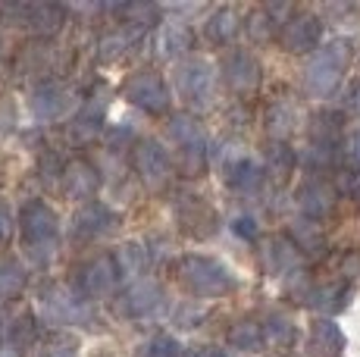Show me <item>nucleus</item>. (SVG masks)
I'll list each match as a JSON object with an SVG mask.
<instances>
[{"label":"nucleus","mask_w":360,"mask_h":357,"mask_svg":"<svg viewBox=\"0 0 360 357\" xmlns=\"http://www.w3.org/2000/svg\"><path fill=\"white\" fill-rule=\"evenodd\" d=\"M176 283L195 298H226L235 292V276L219 260L204 257V254H185L172 266Z\"/></svg>","instance_id":"f257e3e1"},{"label":"nucleus","mask_w":360,"mask_h":357,"mask_svg":"<svg viewBox=\"0 0 360 357\" xmlns=\"http://www.w3.org/2000/svg\"><path fill=\"white\" fill-rule=\"evenodd\" d=\"M19 235H22L25 251L34 260H47L57 251V242H60L57 214L44 201H25V207L19 210Z\"/></svg>","instance_id":"f03ea898"},{"label":"nucleus","mask_w":360,"mask_h":357,"mask_svg":"<svg viewBox=\"0 0 360 357\" xmlns=\"http://www.w3.org/2000/svg\"><path fill=\"white\" fill-rule=\"evenodd\" d=\"M169 144L176 148V167L185 178H200L207 169V141L195 116L179 113L169 119Z\"/></svg>","instance_id":"7ed1b4c3"},{"label":"nucleus","mask_w":360,"mask_h":357,"mask_svg":"<svg viewBox=\"0 0 360 357\" xmlns=\"http://www.w3.org/2000/svg\"><path fill=\"white\" fill-rule=\"evenodd\" d=\"M351 63V41L338 38V41H329L326 47L316 51V57L310 60L307 66V88L316 94V98H326L338 88L345 70Z\"/></svg>","instance_id":"20e7f679"},{"label":"nucleus","mask_w":360,"mask_h":357,"mask_svg":"<svg viewBox=\"0 0 360 357\" xmlns=\"http://www.w3.org/2000/svg\"><path fill=\"white\" fill-rule=\"evenodd\" d=\"M41 307H44L47 320L57 326H79V323L91 320V307L82 294H75L69 285H47L41 292Z\"/></svg>","instance_id":"39448f33"},{"label":"nucleus","mask_w":360,"mask_h":357,"mask_svg":"<svg viewBox=\"0 0 360 357\" xmlns=\"http://www.w3.org/2000/svg\"><path fill=\"white\" fill-rule=\"evenodd\" d=\"M122 98L129 104L148 110V113H166L169 110V88H166L163 75H157L154 70L131 72L122 85Z\"/></svg>","instance_id":"423d86ee"},{"label":"nucleus","mask_w":360,"mask_h":357,"mask_svg":"<svg viewBox=\"0 0 360 357\" xmlns=\"http://www.w3.org/2000/svg\"><path fill=\"white\" fill-rule=\"evenodd\" d=\"M131 167H135V173L144 185L160 188L166 178H169L172 160L154 138H141V141H135V148H131Z\"/></svg>","instance_id":"0eeeda50"},{"label":"nucleus","mask_w":360,"mask_h":357,"mask_svg":"<svg viewBox=\"0 0 360 357\" xmlns=\"http://www.w3.org/2000/svg\"><path fill=\"white\" fill-rule=\"evenodd\" d=\"M323 38V22L314 16V13H292V16L282 22L279 32V44L285 47L288 53H307L320 44Z\"/></svg>","instance_id":"6e6552de"},{"label":"nucleus","mask_w":360,"mask_h":357,"mask_svg":"<svg viewBox=\"0 0 360 357\" xmlns=\"http://www.w3.org/2000/svg\"><path fill=\"white\" fill-rule=\"evenodd\" d=\"M120 279L122 276H120V266H116L113 254H98V257H91L88 264H82L79 273H75V285H79L88 298L107 294Z\"/></svg>","instance_id":"1a4fd4ad"},{"label":"nucleus","mask_w":360,"mask_h":357,"mask_svg":"<svg viewBox=\"0 0 360 357\" xmlns=\"http://www.w3.org/2000/svg\"><path fill=\"white\" fill-rule=\"evenodd\" d=\"M176 88L191 107H204L213 94V70L204 60H188L176 70Z\"/></svg>","instance_id":"9d476101"},{"label":"nucleus","mask_w":360,"mask_h":357,"mask_svg":"<svg viewBox=\"0 0 360 357\" xmlns=\"http://www.w3.org/2000/svg\"><path fill=\"white\" fill-rule=\"evenodd\" d=\"M297 285L292 288V294L297 298V304L307 307H320V311H342L348 301V288L342 283H314L304 273H297Z\"/></svg>","instance_id":"9b49d317"},{"label":"nucleus","mask_w":360,"mask_h":357,"mask_svg":"<svg viewBox=\"0 0 360 357\" xmlns=\"http://www.w3.org/2000/svg\"><path fill=\"white\" fill-rule=\"evenodd\" d=\"M176 216H179V226L195 238H207V235H213V229H217V214H213V207L204 201V197L182 195L176 204Z\"/></svg>","instance_id":"f8f14e48"},{"label":"nucleus","mask_w":360,"mask_h":357,"mask_svg":"<svg viewBox=\"0 0 360 357\" xmlns=\"http://www.w3.org/2000/svg\"><path fill=\"white\" fill-rule=\"evenodd\" d=\"M223 79H226V85H229L232 91H238V94L254 91V88L260 85V63H257V57H254V53H248V51L226 53Z\"/></svg>","instance_id":"ddd939ff"},{"label":"nucleus","mask_w":360,"mask_h":357,"mask_svg":"<svg viewBox=\"0 0 360 357\" xmlns=\"http://www.w3.org/2000/svg\"><path fill=\"white\" fill-rule=\"evenodd\" d=\"M338 135H342V113H332V110H320V113L310 119V144H314V157L320 163H329L332 154L338 148Z\"/></svg>","instance_id":"4468645a"},{"label":"nucleus","mask_w":360,"mask_h":357,"mask_svg":"<svg viewBox=\"0 0 360 357\" xmlns=\"http://www.w3.org/2000/svg\"><path fill=\"white\" fill-rule=\"evenodd\" d=\"M160 301H163V294H160V288H157L154 283H135V285H129L120 298H116V313L131 317V320L150 317V313L160 307Z\"/></svg>","instance_id":"2eb2a0df"},{"label":"nucleus","mask_w":360,"mask_h":357,"mask_svg":"<svg viewBox=\"0 0 360 357\" xmlns=\"http://www.w3.org/2000/svg\"><path fill=\"white\" fill-rule=\"evenodd\" d=\"M223 178L235 191H257L263 185V169L257 167V160L238 150V154L223 157Z\"/></svg>","instance_id":"dca6fc26"},{"label":"nucleus","mask_w":360,"mask_h":357,"mask_svg":"<svg viewBox=\"0 0 360 357\" xmlns=\"http://www.w3.org/2000/svg\"><path fill=\"white\" fill-rule=\"evenodd\" d=\"M297 204L310 219H323L335 210V191L326 178H307L297 188Z\"/></svg>","instance_id":"f3484780"},{"label":"nucleus","mask_w":360,"mask_h":357,"mask_svg":"<svg viewBox=\"0 0 360 357\" xmlns=\"http://www.w3.org/2000/svg\"><path fill=\"white\" fill-rule=\"evenodd\" d=\"M113 226H116V216L107 204L88 201L72 219V235L75 238H101L103 232H110Z\"/></svg>","instance_id":"a211bd4d"},{"label":"nucleus","mask_w":360,"mask_h":357,"mask_svg":"<svg viewBox=\"0 0 360 357\" xmlns=\"http://www.w3.org/2000/svg\"><path fill=\"white\" fill-rule=\"evenodd\" d=\"M63 182H66L69 197H79V201L88 204L94 197V191H98V169H94L88 160L75 157V160H69V167L63 169Z\"/></svg>","instance_id":"6ab92c4d"},{"label":"nucleus","mask_w":360,"mask_h":357,"mask_svg":"<svg viewBox=\"0 0 360 357\" xmlns=\"http://www.w3.org/2000/svg\"><path fill=\"white\" fill-rule=\"evenodd\" d=\"M66 107H69V94H66L63 85H57V82L41 85L32 98V110L38 119H60V116L66 113Z\"/></svg>","instance_id":"aec40b11"},{"label":"nucleus","mask_w":360,"mask_h":357,"mask_svg":"<svg viewBox=\"0 0 360 357\" xmlns=\"http://www.w3.org/2000/svg\"><path fill=\"white\" fill-rule=\"evenodd\" d=\"M307 348L314 354H320V357H332V354H338L345 348V335L332 320H316L314 326H310Z\"/></svg>","instance_id":"412c9836"},{"label":"nucleus","mask_w":360,"mask_h":357,"mask_svg":"<svg viewBox=\"0 0 360 357\" xmlns=\"http://www.w3.org/2000/svg\"><path fill=\"white\" fill-rule=\"evenodd\" d=\"M238 32H241V16L232 6H219V10L207 19V38H210L213 44H232V41L238 38Z\"/></svg>","instance_id":"4be33fe9"},{"label":"nucleus","mask_w":360,"mask_h":357,"mask_svg":"<svg viewBox=\"0 0 360 357\" xmlns=\"http://www.w3.org/2000/svg\"><path fill=\"white\" fill-rule=\"evenodd\" d=\"M229 345L238 351H260V348H266V329L260 320H238L229 329Z\"/></svg>","instance_id":"5701e85b"},{"label":"nucleus","mask_w":360,"mask_h":357,"mask_svg":"<svg viewBox=\"0 0 360 357\" xmlns=\"http://www.w3.org/2000/svg\"><path fill=\"white\" fill-rule=\"evenodd\" d=\"M19 13L25 16V25L32 32H57L63 25V10L51 4H29V6H19Z\"/></svg>","instance_id":"b1692460"},{"label":"nucleus","mask_w":360,"mask_h":357,"mask_svg":"<svg viewBox=\"0 0 360 357\" xmlns=\"http://www.w3.org/2000/svg\"><path fill=\"white\" fill-rule=\"evenodd\" d=\"M295 173V150L285 141H269L266 144V176L276 182H285Z\"/></svg>","instance_id":"393cba45"},{"label":"nucleus","mask_w":360,"mask_h":357,"mask_svg":"<svg viewBox=\"0 0 360 357\" xmlns=\"http://www.w3.org/2000/svg\"><path fill=\"white\" fill-rule=\"evenodd\" d=\"M138 38H141V25H135V22H126V25H120V29H113L107 38L101 41V53H103V60L122 57V53H126Z\"/></svg>","instance_id":"a878e982"},{"label":"nucleus","mask_w":360,"mask_h":357,"mask_svg":"<svg viewBox=\"0 0 360 357\" xmlns=\"http://www.w3.org/2000/svg\"><path fill=\"white\" fill-rule=\"evenodd\" d=\"M113 257H116V266H120L122 279H135L148 270V251H144L138 242H126Z\"/></svg>","instance_id":"bb28decb"},{"label":"nucleus","mask_w":360,"mask_h":357,"mask_svg":"<svg viewBox=\"0 0 360 357\" xmlns=\"http://www.w3.org/2000/svg\"><path fill=\"white\" fill-rule=\"evenodd\" d=\"M263 257H266V270L269 273H282L297 260V248H295V242H288V238H269L266 254H263Z\"/></svg>","instance_id":"cd10ccee"},{"label":"nucleus","mask_w":360,"mask_h":357,"mask_svg":"<svg viewBox=\"0 0 360 357\" xmlns=\"http://www.w3.org/2000/svg\"><path fill=\"white\" fill-rule=\"evenodd\" d=\"M157 47H160L163 57H176V53L188 51L191 47V32L179 22H169L160 29V38H157Z\"/></svg>","instance_id":"c85d7f7f"},{"label":"nucleus","mask_w":360,"mask_h":357,"mask_svg":"<svg viewBox=\"0 0 360 357\" xmlns=\"http://www.w3.org/2000/svg\"><path fill=\"white\" fill-rule=\"evenodd\" d=\"M25 288V273L16 260H4L0 257V298L13 301L19 292Z\"/></svg>","instance_id":"c756f323"},{"label":"nucleus","mask_w":360,"mask_h":357,"mask_svg":"<svg viewBox=\"0 0 360 357\" xmlns=\"http://www.w3.org/2000/svg\"><path fill=\"white\" fill-rule=\"evenodd\" d=\"M263 329H266V345L279 348V351L295 342V326L285 317H269L266 323H263Z\"/></svg>","instance_id":"7c9ffc66"},{"label":"nucleus","mask_w":360,"mask_h":357,"mask_svg":"<svg viewBox=\"0 0 360 357\" xmlns=\"http://www.w3.org/2000/svg\"><path fill=\"white\" fill-rule=\"evenodd\" d=\"M41 357H79V345H75L72 335L51 332L41 342Z\"/></svg>","instance_id":"2f4dec72"},{"label":"nucleus","mask_w":360,"mask_h":357,"mask_svg":"<svg viewBox=\"0 0 360 357\" xmlns=\"http://www.w3.org/2000/svg\"><path fill=\"white\" fill-rule=\"evenodd\" d=\"M295 248L304 254H323V232L314 223H307V229L297 226L295 229Z\"/></svg>","instance_id":"473e14b6"},{"label":"nucleus","mask_w":360,"mask_h":357,"mask_svg":"<svg viewBox=\"0 0 360 357\" xmlns=\"http://www.w3.org/2000/svg\"><path fill=\"white\" fill-rule=\"evenodd\" d=\"M141 357H182V348H179V342L169 339V335H154V339L141 348Z\"/></svg>","instance_id":"72a5a7b5"},{"label":"nucleus","mask_w":360,"mask_h":357,"mask_svg":"<svg viewBox=\"0 0 360 357\" xmlns=\"http://www.w3.org/2000/svg\"><path fill=\"white\" fill-rule=\"evenodd\" d=\"M232 229L238 232L241 238H254V235H257V223H254L251 216H238V219L232 223Z\"/></svg>","instance_id":"f704fd0d"},{"label":"nucleus","mask_w":360,"mask_h":357,"mask_svg":"<svg viewBox=\"0 0 360 357\" xmlns=\"http://www.w3.org/2000/svg\"><path fill=\"white\" fill-rule=\"evenodd\" d=\"M13 235V216L6 210V204H0V245H6Z\"/></svg>","instance_id":"c9c22d12"},{"label":"nucleus","mask_w":360,"mask_h":357,"mask_svg":"<svg viewBox=\"0 0 360 357\" xmlns=\"http://www.w3.org/2000/svg\"><path fill=\"white\" fill-rule=\"evenodd\" d=\"M345 107L360 116V82H354V85L348 88V94H345Z\"/></svg>","instance_id":"e433bc0d"},{"label":"nucleus","mask_w":360,"mask_h":357,"mask_svg":"<svg viewBox=\"0 0 360 357\" xmlns=\"http://www.w3.org/2000/svg\"><path fill=\"white\" fill-rule=\"evenodd\" d=\"M348 154H351V160L360 163V129L348 138Z\"/></svg>","instance_id":"4c0bfd02"},{"label":"nucleus","mask_w":360,"mask_h":357,"mask_svg":"<svg viewBox=\"0 0 360 357\" xmlns=\"http://www.w3.org/2000/svg\"><path fill=\"white\" fill-rule=\"evenodd\" d=\"M191 357H226V354L219 351V348H198V351L191 354Z\"/></svg>","instance_id":"58836bf2"}]
</instances>
